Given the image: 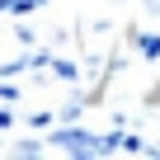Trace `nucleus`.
Segmentation results:
<instances>
[{
    "label": "nucleus",
    "instance_id": "obj_1",
    "mask_svg": "<svg viewBox=\"0 0 160 160\" xmlns=\"http://www.w3.org/2000/svg\"><path fill=\"white\" fill-rule=\"evenodd\" d=\"M52 141H57L61 151H75V155H104V151H113V137H104V141H90V132H75V127L57 132Z\"/></svg>",
    "mask_w": 160,
    "mask_h": 160
}]
</instances>
